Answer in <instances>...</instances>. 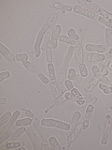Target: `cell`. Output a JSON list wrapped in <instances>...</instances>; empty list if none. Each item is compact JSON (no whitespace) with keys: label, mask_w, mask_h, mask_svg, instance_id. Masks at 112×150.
I'll return each instance as SVG.
<instances>
[{"label":"cell","mask_w":112,"mask_h":150,"mask_svg":"<svg viewBox=\"0 0 112 150\" xmlns=\"http://www.w3.org/2000/svg\"><path fill=\"white\" fill-rule=\"evenodd\" d=\"M56 19H57V14L56 13L51 14V15L50 16V18L45 23V25L42 26L40 31L38 32V34H37L36 40L35 42V54H36V57H39L40 56V48H41L42 41H43V39H44L45 35L47 34V32H48V30L51 26H52L54 22L56 21Z\"/></svg>","instance_id":"6da1fadb"},{"label":"cell","mask_w":112,"mask_h":150,"mask_svg":"<svg viewBox=\"0 0 112 150\" xmlns=\"http://www.w3.org/2000/svg\"><path fill=\"white\" fill-rule=\"evenodd\" d=\"M74 47L73 46H70L68 48V51L66 54H65V57L64 59V62L62 67H61V70H60V76H59V93H60V96H62L64 92V84L65 82V77H66V71H67V68H68V65L70 63V60H71L73 54H74Z\"/></svg>","instance_id":"7a4b0ae2"},{"label":"cell","mask_w":112,"mask_h":150,"mask_svg":"<svg viewBox=\"0 0 112 150\" xmlns=\"http://www.w3.org/2000/svg\"><path fill=\"white\" fill-rule=\"evenodd\" d=\"M78 4H80L81 6H83V8H88V11H91L92 12L95 13V14H98V15H102V17H105L106 19H108L110 14L108 11H105L104 8H100L99 6H97V5L93 4L92 2H89V1H84V0H78Z\"/></svg>","instance_id":"3957f363"},{"label":"cell","mask_w":112,"mask_h":150,"mask_svg":"<svg viewBox=\"0 0 112 150\" xmlns=\"http://www.w3.org/2000/svg\"><path fill=\"white\" fill-rule=\"evenodd\" d=\"M41 124L44 127H52V128L60 129L63 130H69L71 129V126H70V124H68V123H65V122H63L61 120L50 119V118L42 119Z\"/></svg>","instance_id":"277c9868"},{"label":"cell","mask_w":112,"mask_h":150,"mask_svg":"<svg viewBox=\"0 0 112 150\" xmlns=\"http://www.w3.org/2000/svg\"><path fill=\"white\" fill-rule=\"evenodd\" d=\"M48 72L50 75V83L51 86V90H52L53 96L57 98L60 97V93L58 91V87H57V83H56V79H55V69H54V66L52 63H49L48 66Z\"/></svg>","instance_id":"5b68a950"},{"label":"cell","mask_w":112,"mask_h":150,"mask_svg":"<svg viewBox=\"0 0 112 150\" xmlns=\"http://www.w3.org/2000/svg\"><path fill=\"white\" fill-rule=\"evenodd\" d=\"M61 31H62V27L61 25H55L52 28V33H51V38H50V40L49 42V47H50L51 49H56L57 48V42L59 40V38H60V34H61Z\"/></svg>","instance_id":"8992f818"},{"label":"cell","mask_w":112,"mask_h":150,"mask_svg":"<svg viewBox=\"0 0 112 150\" xmlns=\"http://www.w3.org/2000/svg\"><path fill=\"white\" fill-rule=\"evenodd\" d=\"M111 124H112V115L109 114L106 116V125H105V130L104 133L102 136V140H101V144L103 145H106L107 144V141H108V136L110 132V129H111Z\"/></svg>","instance_id":"52a82bcc"},{"label":"cell","mask_w":112,"mask_h":150,"mask_svg":"<svg viewBox=\"0 0 112 150\" xmlns=\"http://www.w3.org/2000/svg\"><path fill=\"white\" fill-rule=\"evenodd\" d=\"M73 11L76 13H78V14H80V15L92 19V20H99V17H100L99 15H97V14L92 12L91 11H88L87 8H84L80 6H78V5H76V6L73 7Z\"/></svg>","instance_id":"ba28073f"},{"label":"cell","mask_w":112,"mask_h":150,"mask_svg":"<svg viewBox=\"0 0 112 150\" xmlns=\"http://www.w3.org/2000/svg\"><path fill=\"white\" fill-rule=\"evenodd\" d=\"M84 40V37H79L78 40L75 45V52H76V60L77 63L82 64L83 63V50H82V42Z\"/></svg>","instance_id":"9c48e42d"},{"label":"cell","mask_w":112,"mask_h":150,"mask_svg":"<svg viewBox=\"0 0 112 150\" xmlns=\"http://www.w3.org/2000/svg\"><path fill=\"white\" fill-rule=\"evenodd\" d=\"M92 71L93 75H94V77L98 80V81H100L102 83L106 84V86H111L112 83H110L109 80L107 79L105 76V75L101 72V70H100V69H99L98 66H96V65L92 66Z\"/></svg>","instance_id":"30bf717a"},{"label":"cell","mask_w":112,"mask_h":150,"mask_svg":"<svg viewBox=\"0 0 112 150\" xmlns=\"http://www.w3.org/2000/svg\"><path fill=\"white\" fill-rule=\"evenodd\" d=\"M20 115H21V112H20V111H15L13 112V115H12V116H11V118H10V120H9L8 123H7V125L6 126H3V127H1V130H0V134H2L3 132H4V130L5 129H9L11 128V127L13 126V124L15 123V122L17 121V119H18V117L20 116Z\"/></svg>","instance_id":"8fae6325"},{"label":"cell","mask_w":112,"mask_h":150,"mask_svg":"<svg viewBox=\"0 0 112 150\" xmlns=\"http://www.w3.org/2000/svg\"><path fill=\"white\" fill-rule=\"evenodd\" d=\"M0 53H1V54L4 57H6L9 62H13V61H15L16 59L15 55H14L3 43H0Z\"/></svg>","instance_id":"7c38bea8"},{"label":"cell","mask_w":112,"mask_h":150,"mask_svg":"<svg viewBox=\"0 0 112 150\" xmlns=\"http://www.w3.org/2000/svg\"><path fill=\"white\" fill-rule=\"evenodd\" d=\"M93 105L90 104L86 109V112H85V118H84V121L82 123V129H87L89 128V123H90V118L92 116V114L93 112Z\"/></svg>","instance_id":"4fadbf2b"},{"label":"cell","mask_w":112,"mask_h":150,"mask_svg":"<svg viewBox=\"0 0 112 150\" xmlns=\"http://www.w3.org/2000/svg\"><path fill=\"white\" fill-rule=\"evenodd\" d=\"M81 128H82V123H78L76 127H74L73 131H72L71 134H70L68 136V138H67V146H69V145L75 141V139L77 138V136L78 135Z\"/></svg>","instance_id":"5bb4252c"},{"label":"cell","mask_w":112,"mask_h":150,"mask_svg":"<svg viewBox=\"0 0 112 150\" xmlns=\"http://www.w3.org/2000/svg\"><path fill=\"white\" fill-rule=\"evenodd\" d=\"M26 132L28 136L30 137L33 144H34V148L35 149H39V145H38V138H37V135L35 133V131L33 130L32 128H26Z\"/></svg>","instance_id":"9a60e30c"},{"label":"cell","mask_w":112,"mask_h":150,"mask_svg":"<svg viewBox=\"0 0 112 150\" xmlns=\"http://www.w3.org/2000/svg\"><path fill=\"white\" fill-rule=\"evenodd\" d=\"M71 93L73 94V97H74V100L76 101L78 105H83L84 103H85V100H84L83 96L81 95L79 91L78 90L77 88H73L71 90Z\"/></svg>","instance_id":"2e32d148"},{"label":"cell","mask_w":112,"mask_h":150,"mask_svg":"<svg viewBox=\"0 0 112 150\" xmlns=\"http://www.w3.org/2000/svg\"><path fill=\"white\" fill-rule=\"evenodd\" d=\"M33 122H34V125H35V127H36V129H37V131L39 132V134L42 136V138L43 139H47L48 138V134H47V132L45 131V129H43V125H42L41 123H39L38 122V120H37L36 117H34L33 118Z\"/></svg>","instance_id":"e0dca14e"},{"label":"cell","mask_w":112,"mask_h":150,"mask_svg":"<svg viewBox=\"0 0 112 150\" xmlns=\"http://www.w3.org/2000/svg\"><path fill=\"white\" fill-rule=\"evenodd\" d=\"M86 50L87 51H90V52H98V53H105L106 52V47L104 45H96V44H90L88 43L86 45Z\"/></svg>","instance_id":"ac0fdd59"},{"label":"cell","mask_w":112,"mask_h":150,"mask_svg":"<svg viewBox=\"0 0 112 150\" xmlns=\"http://www.w3.org/2000/svg\"><path fill=\"white\" fill-rule=\"evenodd\" d=\"M106 56L102 54H91L87 56V59L89 62H100V61H104Z\"/></svg>","instance_id":"d6986e66"},{"label":"cell","mask_w":112,"mask_h":150,"mask_svg":"<svg viewBox=\"0 0 112 150\" xmlns=\"http://www.w3.org/2000/svg\"><path fill=\"white\" fill-rule=\"evenodd\" d=\"M24 131H26V129L25 128H23V127H21V128H19L16 131H14V132L10 135V137H9L8 141H9V142H13V141L17 140L21 135L23 134V132H24Z\"/></svg>","instance_id":"ffe728a7"},{"label":"cell","mask_w":112,"mask_h":150,"mask_svg":"<svg viewBox=\"0 0 112 150\" xmlns=\"http://www.w3.org/2000/svg\"><path fill=\"white\" fill-rule=\"evenodd\" d=\"M52 7L59 9V11H61L62 12H66V11H73V7L72 6L64 5L62 3H54Z\"/></svg>","instance_id":"44dd1931"},{"label":"cell","mask_w":112,"mask_h":150,"mask_svg":"<svg viewBox=\"0 0 112 150\" xmlns=\"http://www.w3.org/2000/svg\"><path fill=\"white\" fill-rule=\"evenodd\" d=\"M33 122L32 118H29V117H26V118H23L21 120H17L16 121V126L17 127H25V126H29L31 125V123Z\"/></svg>","instance_id":"7402d4cb"},{"label":"cell","mask_w":112,"mask_h":150,"mask_svg":"<svg viewBox=\"0 0 112 150\" xmlns=\"http://www.w3.org/2000/svg\"><path fill=\"white\" fill-rule=\"evenodd\" d=\"M59 40H60L61 42H64V43H67V44L71 45V46L76 45V43H77V41H76V40H72V39H70L69 37L67 38V36H65V35H61L60 38H59Z\"/></svg>","instance_id":"603a6c76"},{"label":"cell","mask_w":112,"mask_h":150,"mask_svg":"<svg viewBox=\"0 0 112 150\" xmlns=\"http://www.w3.org/2000/svg\"><path fill=\"white\" fill-rule=\"evenodd\" d=\"M67 77L69 80H76V81H80L81 80V76H78L76 70L74 69H68V73H67Z\"/></svg>","instance_id":"cb8c5ba5"},{"label":"cell","mask_w":112,"mask_h":150,"mask_svg":"<svg viewBox=\"0 0 112 150\" xmlns=\"http://www.w3.org/2000/svg\"><path fill=\"white\" fill-rule=\"evenodd\" d=\"M106 40V45L108 47H112V29L110 28H106L105 31Z\"/></svg>","instance_id":"d4e9b609"},{"label":"cell","mask_w":112,"mask_h":150,"mask_svg":"<svg viewBox=\"0 0 112 150\" xmlns=\"http://www.w3.org/2000/svg\"><path fill=\"white\" fill-rule=\"evenodd\" d=\"M64 100H65V98H63V97H62V96H60L59 98H56V100H55L52 102V104H51V105H50V106L48 108V109H47V110L45 111V114H47V112H48L50 110L53 109L54 107H56V106L60 105L61 103H63V102L64 101Z\"/></svg>","instance_id":"484cf974"},{"label":"cell","mask_w":112,"mask_h":150,"mask_svg":"<svg viewBox=\"0 0 112 150\" xmlns=\"http://www.w3.org/2000/svg\"><path fill=\"white\" fill-rule=\"evenodd\" d=\"M11 116H12V115H11L10 112H7L4 115H2L1 117H0V126L3 127L5 124L8 123V122L10 120Z\"/></svg>","instance_id":"4316f807"},{"label":"cell","mask_w":112,"mask_h":150,"mask_svg":"<svg viewBox=\"0 0 112 150\" xmlns=\"http://www.w3.org/2000/svg\"><path fill=\"white\" fill-rule=\"evenodd\" d=\"M49 143H50V145L51 146V148L54 149V150H61V149H62L60 146L59 143H58V141L56 140L55 137H50L49 138Z\"/></svg>","instance_id":"83f0119b"},{"label":"cell","mask_w":112,"mask_h":150,"mask_svg":"<svg viewBox=\"0 0 112 150\" xmlns=\"http://www.w3.org/2000/svg\"><path fill=\"white\" fill-rule=\"evenodd\" d=\"M22 145H23V143H22V142H15V143L9 142L8 144H6V146H1V147L2 148L6 147L8 149H11V148H20Z\"/></svg>","instance_id":"f1b7e54d"},{"label":"cell","mask_w":112,"mask_h":150,"mask_svg":"<svg viewBox=\"0 0 112 150\" xmlns=\"http://www.w3.org/2000/svg\"><path fill=\"white\" fill-rule=\"evenodd\" d=\"M97 83H98V80H97L96 78L92 79V81L85 86V88H84V90H85L86 92H90V91H92V88L94 87Z\"/></svg>","instance_id":"f546056e"},{"label":"cell","mask_w":112,"mask_h":150,"mask_svg":"<svg viewBox=\"0 0 112 150\" xmlns=\"http://www.w3.org/2000/svg\"><path fill=\"white\" fill-rule=\"evenodd\" d=\"M22 63L23 66H24V68H26V69H27V70H29V71H31V72H36V67H35V66L33 65L32 63H30L28 60L23 61V62H22Z\"/></svg>","instance_id":"4dcf8cb0"},{"label":"cell","mask_w":112,"mask_h":150,"mask_svg":"<svg viewBox=\"0 0 112 150\" xmlns=\"http://www.w3.org/2000/svg\"><path fill=\"white\" fill-rule=\"evenodd\" d=\"M78 69H79V73H80L81 77H87L88 76V70L86 68V65L84 63L78 65Z\"/></svg>","instance_id":"1f68e13d"},{"label":"cell","mask_w":112,"mask_h":150,"mask_svg":"<svg viewBox=\"0 0 112 150\" xmlns=\"http://www.w3.org/2000/svg\"><path fill=\"white\" fill-rule=\"evenodd\" d=\"M50 37H51L50 33V32H47V34L44 37V40H43V42H42V45H41V48L43 49V50H46V48L49 45V40H50Z\"/></svg>","instance_id":"d6a6232c"},{"label":"cell","mask_w":112,"mask_h":150,"mask_svg":"<svg viewBox=\"0 0 112 150\" xmlns=\"http://www.w3.org/2000/svg\"><path fill=\"white\" fill-rule=\"evenodd\" d=\"M11 134H12V132L9 129H8L6 132H3L2 134H0V144H2L6 140H8V138L10 137Z\"/></svg>","instance_id":"836d02e7"},{"label":"cell","mask_w":112,"mask_h":150,"mask_svg":"<svg viewBox=\"0 0 112 150\" xmlns=\"http://www.w3.org/2000/svg\"><path fill=\"white\" fill-rule=\"evenodd\" d=\"M67 35H68V37L70 38V39H72V40H78V39H79V37L78 36V34L76 33V31H75V29L74 28H70V29L67 31Z\"/></svg>","instance_id":"e575fe53"},{"label":"cell","mask_w":112,"mask_h":150,"mask_svg":"<svg viewBox=\"0 0 112 150\" xmlns=\"http://www.w3.org/2000/svg\"><path fill=\"white\" fill-rule=\"evenodd\" d=\"M99 88L105 94H111L112 93V87L108 86H106V84H104V83H100L99 84Z\"/></svg>","instance_id":"d590c367"},{"label":"cell","mask_w":112,"mask_h":150,"mask_svg":"<svg viewBox=\"0 0 112 150\" xmlns=\"http://www.w3.org/2000/svg\"><path fill=\"white\" fill-rule=\"evenodd\" d=\"M98 21H100L103 25H105L106 26H107L108 28H112V21H110V20H108V19H106V18H105V17H99V20Z\"/></svg>","instance_id":"8d00e7d4"},{"label":"cell","mask_w":112,"mask_h":150,"mask_svg":"<svg viewBox=\"0 0 112 150\" xmlns=\"http://www.w3.org/2000/svg\"><path fill=\"white\" fill-rule=\"evenodd\" d=\"M83 98H84V100H85V101L89 102L90 104H93V103H95L97 101V98L94 96L86 95V96H83Z\"/></svg>","instance_id":"74e56055"},{"label":"cell","mask_w":112,"mask_h":150,"mask_svg":"<svg viewBox=\"0 0 112 150\" xmlns=\"http://www.w3.org/2000/svg\"><path fill=\"white\" fill-rule=\"evenodd\" d=\"M46 56H47V61H48L49 63H51L52 62V54H51V48L50 47H47L46 48Z\"/></svg>","instance_id":"f35d334b"},{"label":"cell","mask_w":112,"mask_h":150,"mask_svg":"<svg viewBox=\"0 0 112 150\" xmlns=\"http://www.w3.org/2000/svg\"><path fill=\"white\" fill-rule=\"evenodd\" d=\"M80 117H81L80 112H78V111L75 112L74 115H73V117H72V124L75 126V124L78 123V121L79 120V118H80Z\"/></svg>","instance_id":"ab89813d"},{"label":"cell","mask_w":112,"mask_h":150,"mask_svg":"<svg viewBox=\"0 0 112 150\" xmlns=\"http://www.w3.org/2000/svg\"><path fill=\"white\" fill-rule=\"evenodd\" d=\"M28 60V55L26 54H19L16 55V61H20V62H23V61Z\"/></svg>","instance_id":"60d3db41"},{"label":"cell","mask_w":112,"mask_h":150,"mask_svg":"<svg viewBox=\"0 0 112 150\" xmlns=\"http://www.w3.org/2000/svg\"><path fill=\"white\" fill-rule=\"evenodd\" d=\"M10 77V73L8 71H2L0 73V83H3L5 79H8Z\"/></svg>","instance_id":"b9f144b4"},{"label":"cell","mask_w":112,"mask_h":150,"mask_svg":"<svg viewBox=\"0 0 112 150\" xmlns=\"http://www.w3.org/2000/svg\"><path fill=\"white\" fill-rule=\"evenodd\" d=\"M38 77H39V79L41 80V82L43 83L47 84V83H50V80H49L48 78H47L43 73L38 72Z\"/></svg>","instance_id":"7bdbcfd3"},{"label":"cell","mask_w":112,"mask_h":150,"mask_svg":"<svg viewBox=\"0 0 112 150\" xmlns=\"http://www.w3.org/2000/svg\"><path fill=\"white\" fill-rule=\"evenodd\" d=\"M64 86H65V87L67 88V90H72V89L74 88V84L71 82V80H65Z\"/></svg>","instance_id":"ee69618b"},{"label":"cell","mask_w":112,"mask_h":150,"mask_svg":"<svg viewBox=\"0 0 112 150\" xmlns=\"http://www.w3.org/2000/svg\"><path fill=\"white\" fill-rule=\"evenodd\" d=\"M64 98L65 100H74L73 94L71 92H66L64 94Z\"/></svg>","instance_id":"f6af8a7d"},{"label":"cell","mask_w":112,"mask_h":150,"mask_svg":"<svg viewBox=\"0 0 112 150\" xmlns=\"http://www.w3.org/2000/svg\"><path fill=\"white\" fill-rule=\"evenodd\" d=\"M23 111H24L25 112V115H26V116L27 117H29V118H34V117H35V115H34V114H33V112L30 111V110H23Z\"/></svg>","instance_id":"bcb514c9"},{"label":"cell","mask_w":112,"mask_h":150,"mask_svg":"<svg viewBox=\"0 0 112 150\" xmlns=\"http://www.w3.org/2000/svg\"><path fill=\"white\" fill-rule=\"evenodd\" d=\"M41 144L43 145V146H44L45 148H47V149H50V146H49L50 143H49V142H47V141H46V139H43V140H42V142H41Z\"/></svg>","instance_id":"7dc6e473"},{"label":"cell","mask_w":112,"mask_h":150,"mask_svg":"<svg viewBox=\"0 0 112 150\" xmlns=\"http://www.w3.org/2000/svg\"><path fill=\"white\" fill-rule=\"evenodd\" d=\"M6 102H7V100L5 98H2L1 100H0V104H1V105H4Z\"/></svg>","instance_id":"c3c4849f"},{"label":"cell","mask_w":112,"mask_h":150,"mask_svg":"<svg viewBox=\"0 0 112 150\" xmlns=\"http://www.w3.org/2000/svg\"><path fill=\"white\" fill-rule=\"evenodd\" d=\"M107 111H109V112H111L112 111V104H108V106H107Z\"/></svg>","instance_id":"681fc988"},{"label":"cell","mask_w":112,"mask_h":150,"mask_svg":"<svg viewBox=\"0 0 112 150\" xmlns=\"http://www.w3.org/2000/svg\"><path fill=\"white\" fill-rule=\"evenodd\" d=\"M108 54H110V55L112 56V47H111V49H110V51H109V53H108Z\"/></svg>","instance_id":"f907efd6"},{"label":"cell","mask_w":112,"mask_h":150,"mask_svg":"<svg viewBox=\"0 0 112 150\" xmlns=\"http://www.w3.org/2000/svg\"><path fill=\"white\" fill-rule=\"evenodd\" d=\"M108 20H110V21H112V13L110 14V16H109V18H108Z\"/></svg>","instance_id":"816d5d0a"},{"label":"cell","mask_w":112,"mask_h":150,"mask_svg":"<svg viewBox=\"0 0 112 150\" xmlns=\"http://www.w3.org/2000/svg\"><path fill=\"white\" fill-rule=\"evenodd\" d=\"M109 69H110V73L112 74V69H110V68H109Z\"/></svg>","instance_id":"f5cc1de1"},{"label":"cell","mask_w":112,"mask_h":150,"mask_svg":"<svg viewBox=\"0 0 112 150\" xmlns=\"http://www.w3.org/2000/svg\"><path fill=\"white\" fill-rule=\"evenodd\" d=\"M110 115H112V111H111V112H110Z\"/></svg>","instance_id":"db71d44e"},{"label":"cell","mask_w":112,"mask_h":150,"mask_svg":"<svg viewBox=\"0 0 112 150\" xmlns=\"http://www.w3.org/2000/svg\"><path fill=\"white\" fill-rule=\"evenodd\" d=\"M111 86V87H112V83H111V86Z\"/></svg>","instance_id":"11a10c76"}]
</instances>
